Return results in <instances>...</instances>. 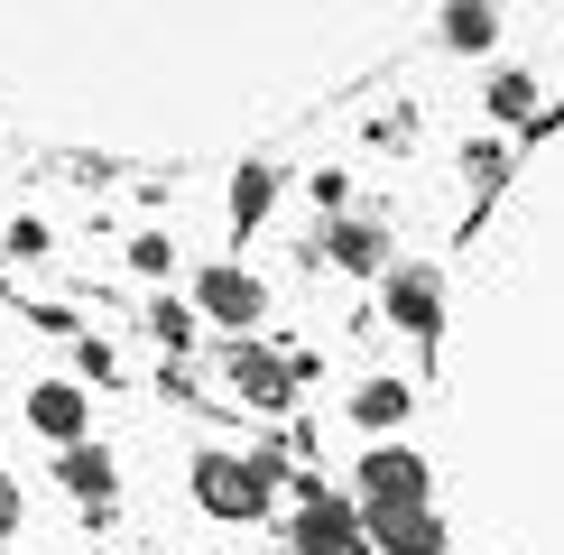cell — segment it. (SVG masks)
<instances>
[{
	"label": "cell",
	"instance_id": "obj_1",
	"mask_svg": "<svg viewBox=\"0 0 564 555\" xmlns=\"http://www.w3.org/2000/svg\"><path fill=\"white\" fill-rule=\"evenodd\" d=\"M278 491V463L269 454H195V500L214 519H260Z\"/></svg>",
	"mask_w": 564,
	"mask_h": 555
},
{
	"label": "cell",
	"instance_id": "obj_2",
	"mask_svg": "<svg viewBox=\"0 0 564 555\" xmlns=\"http://www.w3.org/2000/svg\"><path fill=\"white\" fill-rule=\"evenodd\" d=\"M296 555H370V519L343 509L334 491H315V472H296Z\"/></svg>",
	"mask_w": 564,
	"mask_h": 555
},
{
	"label": "cell",
	"instance_id": "obj_3",
	"mask_svg": "<svg viewBox=\"0 0 564 555\" xmlns=\"http://www.w3.org/2000/svg\"><path fill=\"white\" fill-rule=\"evenodd\" d=\"M223 380L241 389V407H269V416L296 407V361L260 352V342H231V352H223Z\"/></svg>",
	"mask_w": 564,
	"mask_h": 555
},
{
	"label": "cell",
	"instance_id": "obj_4",
	"mask_svg": "<svg viewBox=\"0 0 564 555\" xmlns=\"http://www.w3.org/2000/svg\"><path fill=\"white\" fill-rule=\"evenodd\" d=\"M361 500L370 509H426V463L408 445H370L361 454Z\"/></svg>",
	"mask_w": 564,
	"mask_h": 555
},
{
	"label": "cell",
	"instance_id": "obj_5",
	"mask_svg": "<svg viewBox=\"0 0 564 555\" xmlns=\"http://www.w3.org/2000/svg\"><path fill=\"white\" fill-rule=\"evenodd\" d=\"M195 306L214 315V324H231V342H241V324H260V315H269V287H260L250 269H231V260H223V269H204V278H195Z\"/></svg>",
	"mask_w": 564,
	"mask_h": 555
},
{
	"label": "cell",
	"instance_id": "obj_6",
	"mask_svg": "<svg viewBox=\"0 0 564 555\" xmlns=\"http://www.w3.org/2000/svg\"><path fill=\"white\" fill-rule=\"evenodd\" d=\"M29 426H37V435H56V445L75 454V445H84V426H93V399H84L75 380H46V389H29Z\"/></svg>",
	"mask_w": 564,
	"mask_h": 555
},
{
	"label": "cell",
	"instance_id": "obj_7",
	"mask_svg": "<svg viewBox=\"0 0 564 555\" xmlns=\"http://www.w3.org/2000/svg\"><path fill=\"white\" fill-rule=\"evenodd\" d=\"M389 324H398V334H416V342L444 324V287H435V269H398V278H389Z\"/></svg>",
	"mask_w": 564,
	"mask_h": 555
},
{
	"label": "cell",
	"instance_id": "obj_8",
	"mask_svg": "<svg viewBox=\"0 0 564 555\" xmlns=\"http://www.w3.org/2000/svg\"><path fill=\"white\" fill-rule=\"evenodd\" d=\"M361 519H370V546H389V555H444L435 509H361Z\"/></svg>",
	"mask_w": 564,
	"mask_h": 555
},
{
	"label": "cell",
	"instance_id": "obj_9",
	"mask_svg": "<svg viewBox=\"0 0 564 555\" xmlns=\"http://www.w3.org/2000/svg\"><path fill=\"white\" fill-rule=\"evenodd\" d=\"M324 260L351 269V278L389 269V222H334V231H324Z\"/></svg>",
	"mask_w": 564,
	"mask_h": 555
},
{
	"label": "cell",
	"instance_id": "obj_10",
	"mask_svg": "<svg viewBox=\"0 0 564 555\" xmlns=\"http://www.w3.org/2000/svg\"><path fill=\"white\" fill-rule=\"evenodd\" d=\"M269 204H278V167L241 157V176L223 185V214H231V231H260V222H269Z\"/></svg>",
	"mask_w": 564,
	"mask_h": 555
},
{
	"label": "cell",
	"instance_id": "obj_11",
	"mask_svg": "<svg viewBox=\"0 0 564 555\" xmlns=\"http://www.w3.org/2000/svg\"><path fill=\"white\" fill-rule=\"evenodd\" d=\"M398 416H408V380H389V370H380V380L351 389V426H361V435H398Z\"/></svg>",
	"mask_w": 564,
	"mask_h": 555
},
{
	"label": "cell",
	"instance_id": "obj_12",
	"mask_svg": "<svg viewBox=\"0 0 564 555\" xmlns=\"http://www.w3.org/2000/svg\"><path fill=\"white\" fill-rule=\"evenodd\" d=\"M56 481H65L75 500L111 509V454H102V445H75V454H56Z\"/></svg>",
	"mask_w": 564,
	"mask_h": 555
},
{
	"label": "cell",
	"instance_id": "obj_13",
	"mask_svg": "<svg viewBox=\"0 0 564 555\" xmlns=\"http://www.w3.org/2000/svg\"><path fill=\"white\" fill-rule=\"evenodd\" d=\"M435 29H444V46H454V56H481V46L500 37V10H481V0H454Z\"/></svg>",
	"mask_w": 564,
	"mask_h": 555
},
{
	"label": "cell",
	"instance_id": "obj_14",
	"mask_svg": "<svg viewBox=\"0 0 564 555\" xmlns=\"http://www.w3.org/2000/svg\"><path fill=\"white\" fill-rule=\"evenodd\" d=\"M490 111L500 121H536V75H490Z\"/></svg>",
	"mask_w": 564,
	"mask_h": 555
},
{
	"label": "cell",
	"instance_id": "obj_15",
	"mask_svg": "<svg viewBox=\"0 0 564 555\" xmlns=\"http://www.w3.org/2000/svg\"><path fill=\"white\" fill-rule=\"evenodd\" d=\"M130 269H139V278H167V269H176V241H167V231H139V241H130Z\"/></svg>",
	"mask_w": 564,
	"mask_h": 555
},
{
	"label": "cell",
	"instance_id": "obj_16",
	"mask_svg": "<svg viewBox=\"0 0 564 555\" xmlns=\"http://www.w3.org/2000/svg\"><path fill=\"white\" fill-rule=\"evenodd\" d=\"M149 334L167 342V352H185V342H195V315H185V306H167V296H158V306H149Z\"/></svg>",
	"mask_w": 564,
	"mask_h": 555
},
{
	"label": "cell",
	"instance_id": "obj_17",
	"mask_svg": "<svg viewBox=\"0 0 564 555\" xmlns=\"http://www.w3.org/2000/svg\"><path fill=\"white\" fill-rule=\"evenodd\" d=\"M10 260H46V222H37V214L10 222Z\"/></svg>",
	"mask_w": 564,
	"mask_h": 555
},
{
	"label": "cell",
	"instance_id": "obj_18",
	"mask_svg": "<svg viewBox=\"0 0 564 555\" xmlns=\"http://www.w3.org/2000/svg\"><path fill=\"white\" fill-rule=\"evenodd\" d=\"M75 361H84V380H111V370H121V361H111V342H93V334L75 342Z\"/></svg>",
	"mask_w": 564,
	"mask_h": 555
},
{
	"label": "cell",
	"instance_id": "obj_19",
	"mask_svg": "<svg viewBox=\"0 0 564 555\" xmlns=\"http://www.w3.org/2000/svg\"><path fill=\"white\" fill-rule=\"evenodd\" d=\"M305 185H315V204H324V214H343V167H315Z\"/></svg>",
	"mask_w": 564,
	"mask_h": 555
},
{
	"label": "cell",
	"instance_id": "obj_20",
	"mask_svg": "<svg viewBox=\"0 0 564 555\" xmlns=\"http://www.w3.org/2000/svg\"><path fill=\"white\" fill-rule=\"evenodd\" d=\"M10 537H19V491L0 481V546H10Z\"/></svg>",
	"mask_w": 564,
	"mask_h": 555
},
{
	"label": "cell",
	"instance_id": "obj_21",
	"mask_svg": "<svg viewBox=\"0 0 564 555\" xmlns=\"http://www.w3.org/2000/svg\"><path fill=\"white\" fill-rule=\"evenodd\" d=\"M0 555H10V546H0Z\"/></svg>",
	"mask_w": 564,
	"mask_h": 555
}]
</instances>
